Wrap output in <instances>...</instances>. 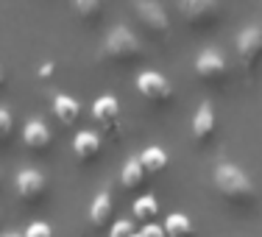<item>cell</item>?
Segmentation results:
<instances>
[{
	"instance_id": "6da1fadb",
	"label": "cell",
	"mask_w": 262,
	"mask_h": 237,
	"mask_svg": "<svg viewBox=\"0 0 262 237\" xmlns=\"http://www.w3.org/2000/svg\"><path fill=\"white\" fill-rule=\"evenodd\" d=\"M212 184H215V192L229 207L251 209L259 201V190L254 184V179L232 159H221L212 167Z\"/></svg>"
},
{
	"instance_id": "7a4b0ae2",
	"label": "cell",
	"mask_w": 262,
	"mask_h": 237,
	"mask_svg": "<svg viewBox=\"0 0 262 237\" xmlns=\"http://www.w3.org/2000/svg\"><path fill=\"white\" fill-rule=\"evenodd\" d=\"M101 59L109 61L115 67H128V64H140L145 59V45L137 36V31H131L126 23H117L109 28V34L103 36L101 45Z\"/></svg>"
},
{
	"instance_id": "3957f363",
	"label": "cell",
	"mask_w": 262,
	"mask_h": 237,
	"mask_svg": "<svg viewBox=\"0 0 262 237\" xmlns=\"http://www.w3.org/2000/svg\"><path fill=\"white\" fill-rule=\"evenodd\" d=\"M176 11L190 28H212L223 17V6L215 0H182L176 3Z\"/></svg>"
},
{
	"instance_id": "277c9868",
	"label": "cell",
	"mask_w": 262,
	"mask_h": 237,
	"mask_svg": "<svg viewBox=\"0 0 262 237\" xmlns=\"http://www.w3.org/2000/svg\"><path fill=\"white\" fill-rule=\"evenodd\" d=\"M192 70H195L198 81H204L207 87H221L223 81L229 78L226 56L217 51V48H204V51L195 56V61H192Z\"/></svg>"
},
{
	"instance_id": "5b68a950",
	"label": "cell",
	"mask_w": 262,
	"mask_h": 237,
	"mask_svg": "<svg viewBox=\"0 0 262 237\" xmlns=\"http://www.w3.org/2000/svg\"><path fill=\"white\" fill-rule=\"evenodd\" d=\"M14 192L23 204L36 207V204H42L48 196V176L39 167H23L14 176Z\"/></svg>"
},
{
	"instance_id": "8992f818",
	"label": "cell",
	"mask_w": 262,
	"mask_h": 237,
	"mask_svg": "<svg viewBox=\"0 0 262 237\" xmlns=\"http://www.w3.org/2000/svg\"><path fill=\"white\" fill-rule=\"evenodd\" d=\"M128 9L148 34L167 36V31H170V14H167V9L162 3H154V0H137V3H131Z\"/></svg>"
},
{
	"instance_id": "52a82bcc",
	"label": "cell",
	"mask_w": 262,
	"mask_h": 237,
	"mask_svg": "<svg viewBox=\"0 0 262 237\" xmlns=\"http://www.w3.org/2000/svg\"><path fill=\"white\" fill-rule=\"evenodd\" d=\"M234 48H237V59L248 73L259 64L262 59V23H248L246 28L237 31L234 36Z\"/></svg>"
},
{
	"instance_id": "ba28073f",
	"label": "cell",
	"mask_w": 262,
	"mask_h": 237,
	"mask_svg": "<svg viewBox=\"0 0 262 237\" xmlns=\"http://www.w3.org/2000/svg\"><path fill=\"white\" fill-rule=\"evenodd\" d=\"M137 92L154 106L173 103V95H176V92H173V84L157 70H142L140 76H137Z\"/></svg>"
},
{
	"instance_id": "9c48e42d",
	"label": "cell",
	"mask_w": 262,
	"mask_h": 237,
	"mask_svg": "<svg viewBox=\"0 0 262 237\" xmlns=\"http://www.w3.org/2000/svg\"><path fill=\"white\" fill-rule=\"evenodd\" d=\"M192 142L195 145H209L212 137L217 132V115H215V103L212 101H201L192 115Z\"/></svg>"
},
{
	"instance_id": "30bf717a",
	"label": "cell",
	"mask_w": 262,
	"mask_h": 237,
	"mask_svg": "<svg viewBox=\"0 0 262 237\" xmlns=\"http://www.w3.org/2000/svg\"><path fill=\"white\" fill-rule=\"evenodd\" d=\"M23 142H26L28 151L34 154H45L48 148L53 145V132L42 117H31V120L23 126Z\"/></svg>"
},
{
	"instance_id": "8fae6325",
	"label": "cell",
	"mask_w": 262,
	"mask_h": 237,
	"mask_svg": "<svg viewBox=\"0 0 262 237\" xmlns=\"http://www.w3.org/2000/svg\"><path fill=\"white\" fill-rule=\"evenodd\" d=\"M92 120L103 128H117V120H120V103H117L115 95H101L95 103H92Z\"/></svg>"
},
{
	"instance_id": "7c38bea8",
	"label": "cell",
	"mask_w": 262,
	"mask_h": 237,
	"mask_svg": "<svg viewBox=\"0 0 262 237\" xmlns=\"http://www.w3.org/2000/svg\"><path fill=\"white\" fill-rule=\"evenodd\" d=\"M101 148H103L101 134H95V132H78L73 137V154H76L78 162H95Z\"/></svg>"
},
{
	"instance_id": "4fadbf2b",
	"label": "cell",
	"mask_w": 262,
	"mask_h": 237,
	"mask_svg": "<svg viewBox=\"0 0 262 237\" xmlns=\"http://www.w3.org/2000/svg\"><path fill=\"white\" fill-rule=\"evenodd\" d=\"M109 221H112V192L101 190L90 204V223L95 232H101V229L109 226Z\"/></svg>"
},
{
	"instance_id": "5bb4252c",
	"label": "cell",
	"mask_w": 262,
	"mask_h": 237,
	"mask_svg": "<svg viewBox=\"0 0 262 237\" xmlns=\"http://www.w3.org/2000/svg\"><path fill=\"white\" fill-rule=\"evenodd\" d=\"M53 115L61 126H76L78 117H81V103L73 95H64V92H61V95L53 98Z\"/></svg>"
},
{
	"instance_id": "9a60e30c",
	"label": "cell",
	"mask_w": 262,
	"mask_h": 237,
	"mask_svg": "<svg viewBox=\"0 0 262 237\" xmlns=\"http://www.w3.org/2000/svg\"><path fill=\"white\" fill-rule=\"evenodd\" d=\"M137 162L142 165V170H145V176H157V173H162L167 167V154L162 151V148L157 145H148V148H142V154L137 157Z\"/></svg>"
},
{
	"instance_id": "2e32d148",
	"label": "cell",
	"mask_w": 262,
	"mask_h": 237,
	"mask_svg": "<svg viewBox=\"0 0 262 237\" xmlns=\"http://www.w3.org/2000/svg\"><path fill=\"white\" fill-rule=\"evenodd\" d=\"M142 184H145V170H142V165L137 159H128L120 170V187L126 192H134V190H140Z\"/></svg>"
},
{
	"instance_id": "e0dca14e",
	"label": "cell",
	"mask_w": 262,
	"mask_h": 237,
	"mask_svg": "<svg viewBox=\"0 0 262 237\" xmlns=\"http://www.w3.org/2000/svg\"><path fill=\"white\" fill-rule=\"evenodd\" d=\"M162 229H165V237H192L195 234V226H192V221L182 212H173V215L165 218V223H162Z\"/></svg>"
},
{
	"instance_id": "ac0fdd59",
	"label": "cell",
	"mask_w": 262,
	"mask_h": 237,
	"mask_svg": "<svg viewBox=\"0 0 262 237\" xmlns=\"http://www.w3.org/2000/svg\"><path fill=\"white\" fill-rule=\"evenodd\" d=\"M73 14L81 23H86V26H95L103 17V3H98V0H76L73 3Z\"/></svg>"
},
{
	"instance_id": "d6986e66",
	"label": "cell",
	"mask_w": 262,
	"mask_h": 237,
	"mask_svg": "<svg viewBox=\"0 0 262 237\" xmlns=\"http://www.w3.org/2000/svg\"><path fill=\"white\" fill-rule=\"evenodd\" d=\"M157 212H159V201L154 196H142V198H137L134 201V209H131V215H134V221L137 223H154V218H157Z\"/></svg>"
},
{
	"instance_id": "ffe728a7",
	"label": "cell",
	"mask_w": 262,
	"mask_h": 237,
	"mask_svg": "<svg viewBox=\"0 0 262 237\" xmlns=\"http://www.w3.org/2000/svg\"><path fill=\"white\" fill-rule=\"evenodd\" d=\"M11 134H14V117H11L9 109L0 106V145H6L11 140Z\"/></svg>"
},
{
	"instance_id": "44dd1931",
	"label": "cell",
	"mask_w": 262,
	"mask_h": 237,
	"mask_svg": "<svg viewBox=\"0 0 262 237\" xmlns=\"http://www.w3.org/2000/svg\"><path fill=\"white\" fill-rule=\"evenodd\" d=\"M23 237H53V229L45 221H34L31 226L23 232Z\"/></svg>"
},
{
	"instance_id": "7402d4cb",
	"label": "cell",
	"mask_w": 262,
	"mask_h": 237,
	"mask_svg": "<svg viewBox=\"0 0 262 237\" xmlns=\"http://www.w3.org/2000/svg\"><path fill=\"white\" fill-rule=\"evenodd\" d=\"M109 237H134V229H131V221H117L112 226Z\"/></svg>"
},
{
	"instance_id": "603a6c76",
	"label": "cell",
	"mask_w": 262,
	"mask_h": 237,
	"mask_svg": "<svg viewBox=\"0 0 262 237\" xmlns=\"http://www.w3.org/2000/svg\"><path fill=\"white\" fill-rule=\"evenodd\" d=\"M137 237H165V229L157 226V223H148V226H142V232Z\"/></svg>"
},
{
	"instance_id": "cb8c5ba5",
	"label": "cell",
	"mask_w": 262,
	"mask_h": 237,
	"mask_svg": "<svg viewBox=\"0 0 262 237\" xmlns=\"http://www.w3.org/2000/svg\"><path fill=\"white\" fill-rule=\"evenodd\" d=\"M0 237H23V234H20V232H3Z\"/></svg>"
},
{
	"instance_id": "d4e9b609",
	"label": "cell",
	"mask_w": 262,
	"mask_h": 237,
	"mask_svg": "<svg viewBox=\"0 0 262 237\" xmlns=\"http://www.w3.org/2000/svg\"><path fill=\"white\" fill-rule=\"evenodd\" d=\"M3 84H6V73H3V67H0V90H3Z\"/></svg>"
}]
</instances>
